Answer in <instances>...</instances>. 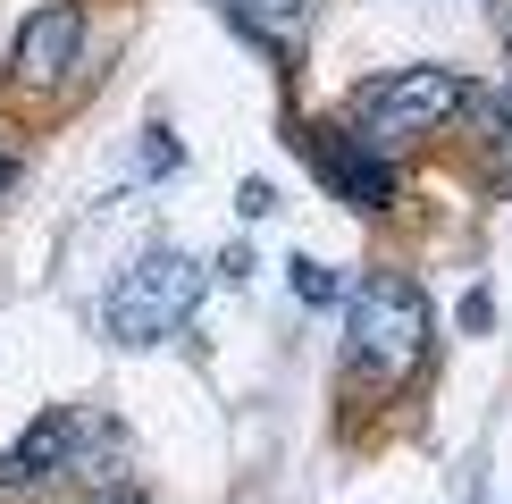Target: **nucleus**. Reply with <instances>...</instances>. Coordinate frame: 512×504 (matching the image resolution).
I'll return each instance as SVG.
<instances>
[{"label": "nucleus", "instance_id": "10", "mask_svg": "<svg viewBox=\"0 0 512 504\" xmlns=\"http://www.w3.org/2000/svg\"><path fill=\"white\" fill-rule=\"evenodd\" d=\"M9 177H17V168H9V160H0V185H9Z\"/></svg>", "mask_w": 512, "mask_h": 504}, {"label": "nucleus", "instance_id": "8", "mask_svg": "<svg viewBox=\"0 0 512 504\" xmlns=\"http://www.w3.org/2000/svg\"><path fill=\"white\" fill-rule=\"evenodd\" d=\"M294 294H303V303H336V278L319 261H294Z\"/></svg>", "mask_w": 512, "mask_h": 504}, {"label": "nucleus", "instance_id": "7", "mask_svg": "<svg viewBox=\"0 0 512 504\" xmlns=\"http://www.w3.org/2000/svg\"><path fill=\"white\" fill-rule=\"evenodd\" d=\"M219 17L244 42H261V51H294L311 26V0H219Z\"/></svg>", "mask_w": 512, "mask_h": 504}, {"label": "nucleus", "instance_id": "1", "mask_svg": "<svg viewBox=\"0 0 512 504\" xmlns=\"http://www.w3.org/2000/svg\"><path fill=\"white\" fill-rule=\"evenodd\" d=\"M429 336H437V311H429V294H420L412 269H361V286L345 294V353L370 378H403L429 353Z\"/></svg>", "mask_w": 512, "mask_h": 504}, {"label": "nucleus", "instance_id": "5", "mask_svg": "<svg viewBox=\"0 0 512 504\" xmlns=\"http://www.w3.org/2000/svg\"><path fill=\"white\" fill-rule=\"evenodd\" d=\"M311 160H319V177H328L336 202H353V210H387V202H395V168H387L378 143H361V135H319Z\"/></svg>", "mask_w": 512, "mask_h": 504}, {"label": "nucleus", "instance_id": "4", "mask_svg": "<svg viewBox=\"0 0 512 504\" xmlns=\"http://www.w3.org/2000/svg\"><path fill=\"white\" fill-rule=\"evenodd\" d=\"M76 51H84V9L76 0H42L26 26H17L9 68H17V84H59L76 68Z\"/></svg>", "mask_w": 512, "mask_h": 504}, {"label": "nucleus", "instance_id": "3", "mask_svg": "<svg viewBox=\"0 0 512 504\" xmlns=\"http://www.w3.org/2000/svg\"><path fill=\"white\" fill-rule=\"evenodd\" d=\"M462 101H471V84L454 68H395V76L361 84L353 126H361V143H403V135H437Z\"/></svg>", "mask_w": 512, "mask_h": 504}, {"label": "nucleus", "instance_id": "2", "mask_svg": "<svg viewBox=\"0 0 512 504\" xmlns=\"http://www.w3.org/2000/svg\"><path fill=\"white\" fill-rule=\"evenodd\" d=\"M194 303H202V269L160 244V252H143V261L118 269L101 320H110L118 345H160V336H177L185 320H194Z\"/></svg>", "mask_w": 512, "mask_h": 504}, {"label": "nucleus", "instance_id": "9", "mask_svg": "<svg viewBox=\"0 0 512 504\" xmlns=\"http://www.w3.org/2000/svg\"><path fill=\"white\" fill-rule=\"evenodd\" d=\"M101 504H143V496H101Z\"/></svg>", "mask_w": 512, "mask_h": 504}, {"label": "nucleus", "instance_id": "6", "mask_svg": "<svg viewBox=\"0 0 512 504\" xmlns=\"http://www.w3.org/2000/svg\"><path fill=\"white\" fill-rule=\"evenodd\" d=\"M68 446H76V420H68V412H51L34 437H17V446L0 454V488H42V479L68 462Z\"/></svg>", "mask_w": 512, "mask_h": 504}]
</instances>
